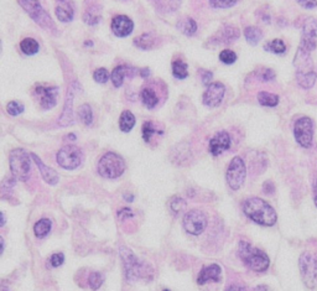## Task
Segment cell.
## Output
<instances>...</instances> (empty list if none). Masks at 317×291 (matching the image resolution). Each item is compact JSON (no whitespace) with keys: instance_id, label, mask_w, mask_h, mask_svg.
I'll return each mask as SVG.
<instances>
[{"instance_id":"35","label":"cell","mask_w":317,"mask_h":291,"mask_svg":"<svg viewBox=\"0 0 317 291\" xmlns=\"http://www.w3.org/2000/svg\"><path fill=\"white\" fill-rule=\"evenodd\" d=\"M187 64H185L181 60H178L172 64V75L179 79H185L188 76Z\"/></svg>"},{"instance_id":"30","label":"cell","mask_w":317,"mask_h":291,"mask_svg":"<svg viewBox=\"0 0 317 291\" xmlns=\"http://www.w3.org/2000/svg\"><path fill=\"white\" fill-rule=\"evenodd\" d=\"M178 27L182 34H185V35H187V36H192L193 34H196V31H197L196 21L191 18H185V19L180 20Z\"/></svg>"},{"instance_id":"17","label":"cell","mask_w":317,"mask_h":291,"mask_svg":"<svg viewBox=\"0 0 317 291\" xmlns=\"http://www.w3.org/2000/svg\"><path fill=\"white\" fill-rule=\"evenodd\" d=\"M134 30L133 20L125 15H117L112 20V31L118 38H127Z\"/></svg>"},{"instance_id":"9","label":"cell","mask_w":317,"mask_h":291,"mask_svg":"<svg viewBox=\"0 0 317 291\" xmlns=\"http://www.w3.org/2000/svg\"><path fill=\"white\" fill-rule=\"evenodd\" d=\"M245 178H247V167H245L244 161L239 156H236L230 161L227 173H225L228 186L233 191H238L244 184Z\"/></svg>"},{"instance_id":"41","label":"cell","mask_w":317,"mask_h":291,"mask_svg":"<svg viewBox=\"0 0 317 291\" xmlns=\"http://www.w3.org/2000/svg\"><path fill=\"white\" fill-rule=\"evenodd\" d=\"M7 112L13 117L19 115V114H21L22 112H24V105H22L21 103H19V102L11 101L7 105Z\"/></svg>"},{"instance_id":"56","label":"cell","mask_w":317,"mask_h":291,"mask_svg":"<svg viewBox=\"0 0 317 291\" xmlns=\"http://www.w3.org/2000/svg\"><path fill=\"white\" fill-rule=\"evenodd\" d=\"M59 2H65V0H59Z\"/></svg>"},{"instance_id":"26","label":"cell","mask_w":317,"mask_h":291,"mask_svg":"<svg viewBox=\"0 0 317 291\" xmlns=\"http://www.w3.org/2000/svg\"><path fill=\"white\" fill-rule=\"evenodd\" d=\"M141 101L142 103H144V105L147 108H149V109H153V108L156 107V104L159 103V98L158 96H156L155 91L153 90V88L150 87H145L142 88L141 91Z\"/></svg>"},{"instance_id":"47","label":"cell","mask_w":317,"mask_h":291,"mask_svg":"<svg viewBox=\"0 0 317 291\" xmlns=\"http://www.w3.org/2000/svg\"><path fill=\"white\" fill-rule=\"evenodd\" d=\"M298 3L305 9H315L317 7V0H298Z\"/></svg>"},{"instance_id":"19","label":"cell","mask_w":317,"mask_h":291,"mask_svg":"<svg viewBox=\"0 0 317 291\" xmlns=\"http://www.w3.org/2000/svg\"><path fill=\"white\" fill-rule=\"evenodd\" d=\"M294 66L296 68V73H307L313 71V62L311 60V52L299 47L296 52Z\"/></svg>"},{"instance_id":"52","label":"cell","mask_w":317,"mask_h":291,"mask_svg":"<svg viewBox=\"0 0 317 291\" xmlns=\"http://www.w3.org/2000/svg\"><path fill=\"white\" fill-rule=\"evenodd\" d=\"M124 197H125V201H128V202H133V196H131V195H129V196L125 195Z\"/></svg>"},{"instance_id":"24","label":"cell","mask_w":317,"mask_h":291,"mask_svg":"<svg viewBox=\"0 0 317 291\" xmlns=\"http://www.w3.org/2000/svg\"><path fill=\"white\" fill-rule=\"evenodd\" d=\"M83 20L88 25H97L101 21V10L98 5L91 4L90 8H85L83 13Z\"/></svg>"},{"instance_id":"48","label":"cell","mask_w":317,"mask_h":291,"mask_svg":"<svg viewBox=\"0 0 317 291\" xmlns=\"http://www.w3.org/2000/svg\"><path fill=\"white\" fill-rule=\"evenodd\" d=\"M133 216H134L133 211H131L130 208H122V210L118 212V217L122 219V221H124V219H128V218H131Z\"/></svg>"},{"instance_id":"2","label":"cell","mask_w":317,"mask_h":291,"mask_svg":"<svg viewBox=\"0 0 317 291\" xmlns=\"http://www.w3.org/2000/svg\"><path fill=\"white\" fill-rule=\"evenodd\" d=\"M238 254L245 267L254 270V272H265L270 265L269 256L267 255V253L253 247L252 244L247 243V242L239 243Z\"/></svg>"},{"instance_id":"13","label":"cell","mask_w":317,"mask_h":291,"mask_svg":"<svg viewBox=\"0 0 317 291\" xmlns=\"http://www.w3.org/2000/svg\"><path fill=\"white\" fill-rule=\"evenodd\" d=\"M78 84L77 82H73L72 84L68 87L67 96H66L64 112H62L61 117L59 119V124L61 127H70V125L75 124V117H73V99H75V92L78 90Z\"/></svg>"},{"instance_id":"22","label":"cell","mask_w":317,"mask_h":291,"mask_svg":"<svg viewBox=\"0 0 317 291\" xmlns=\"http://www.w3.org/2000/svg\"><path fill=\"white\" fill-rule=\"evenodd\" d=\"M56 16L60 21L62 22H68L72 21L73 15H75V11H73L72 5L68 3V0H65V2H60V5H57L56 10Z\"/></svg>"},{"instance_id":"7","label":"cell","mask_w":317,"mask_h":291,"mask_svg":"<svg viewBox=\"0 0 317 291\" xmlns=\"http://www.w3.org/2000/svg\"><path fill=\"white\" fill-rule=\"evenodd\" d=\"M300 273L302 280L308 289L317 287V254L305 252L301 254L299 260Z\"/></svg>"},{"instance_id":"44","label":"cell","mask_w":317,"mask_h":291,"mask_svg":"<svg viewBox=\"0 0 317 291\" xmlns=\"http://www.w3.org/2000/svg\"><path fill=\"white\" fill-rule=\"evenodd\" d=\"M93 78L94 81L98 82V83H105V82L109 79V73H108V71L105 70V68H98V70H96V72L93 73Z\"/></svg>"},{"instance_id":"12","label":"cell","mask_w":317,"mask_h":291,"mask_svg":"<svg viewBox=\"0 0 317 291\" xmlns=\"http://www.w3.org/2000/svg\"><path fill=\"white\" fill-rule=\"evenodd\" d=\"M317 45V20L313 18H308L306 21L304 22V27H302V36L300 46L304 50L312 52L316 48Z\"/></svg>"},{"instance_id":"11","label":"cell","mask_w":317,"mask_h":291,"mask_svg":"<svg viewBox=\"0 0 317 291\" xmlns=\"http://www.w3.org/2000/svg\"><path fill=\"white\" fill-rule=\"evenodd\" d=\"M207 217L199 210L188 211L184 217V221H182L185 230L192 236L202 235L207 228Z\"/></svg>"},{"instance_id":"4","label":"cell","mask_w":317,"mask_h":291,"mask_svg":"<svg viewBox=\"0 0 317 291\" xmlns=\"http://www.w3.org/2000/svg\"><path fill=\"white\" fill-rule=\"evenodd\" d=\"M31 154L24 149H14L10 153L9 165L13 179L16 181H27L31 173Z\"/></svg>"},{"instance_id":"8","label":"cell","mask_w":317,"mask_h":291,"mask_svg":"<svg viewBox=\"0 0 317 291\" xmlns=\"http://www.w3.org/2000/svg\"><path fill=\"white\" fill-rule=\"evenodd\" d=\"M57 164L65 170H75L79 167L83 162L84 155L79 148L75 145H67L60 149L57 153Z\"/></svg>"},{"instance_id":"29","label":"cell","mask_w":317,"mask_h":291,"mask_svg":"<svg viewBox=\"0 0 317 291\" xmlns=\"http://www.w3.org/2000/svg\"><path fill=\"white\" fill-rule=\"evenodd\" d=\"M20 48H21V51L25 53V55L31 56L39 52L40 46H39V42L36 41L35 39L26 38L20 42Z\"/></svg>"},{"instance_id":"28","label":"cell","mask_w":317,"mask_h":291,"mask_svg":"<svg viewBox=\"0 0 317 291\" xmlns=\"http://www.w3.org/2000/svg\"><path fill=\"white\" fill-rule=\"evenodd\" d=\"M135 125V117L130 110H124L122 113L121 118H119V128H121L122 132L129 133L131 129Z\"/></svg>"},{"instance_id":"54","label":"cell","mask_w":317,"mask_h":291,"mask_svg":"<svg viewBox=\"0 0 317 291\" xmlns=\"http://www.w3.org/2000/svg\"><path fill=\"white\" fill-rule=\"evenodd\" d=\"M4 248H5V243H4V239L2 238V254L4 252Z\"/></svg>"},{"instance_id":"25","label":"cell","mask_w":317,"mask_h":291,"mask_svg":"<svg viewBox=\"0 0 317 291\" xmlns=\"http://www.w3.org/2000/svg\"><path fill=\"white\" fill-rule=\"evenodd\" d=\"M317 75L315 71H311L307 73H296V81L298 84L304 90H311L316 83Z\"/></svg>"},{"instance_id":"38","label":"cell","mask_w":317,"mask_h":291,"mask_svg":"<svg viewBox=\"0 0 317 291\" xmlns=\"http://www.w3.org/2000/svg\"><path fill=\"white\" fill-rule=\"evenodd\" d=\"M103 282H104V276L101 273H92L88 278V284H90L92 290H98L103 285Z\"/></svg>"},{"instance_id":"15","label":"cell","mask_w":317,"mask_h":291,"mask_svg":"<svg viewBox=\"0 0 317 291\" xmlns=\"http://www.w3.org/2000/svg\"><path fill=\"white\" fill-rule=\"evenodd\" d=\"M35 94L39 98V103L42 109H52L57 103V96H59V88L57 87H44L39 85L36 87Z\"/></svg>"},{"instance_id":"53","label":"cell","mask_w":317,"mask_h":291,"mask_svg":"<svg viewBox=\"0 0 317 291\" xmlns=\"http://www.w3.org/2000/svg\"><path fill=\"white\" fill-rule=\"evenodd\" d=\"M4 224H5V215H4V213H2V227Z\"/></svg>"},{"instance_id":"43","label":"cell","mask_w":317,"mask_h":291,"mask_svg":"<svg viewBox=\"0 0 317 291\" xmlns=\"http://www.w3.org/2000/svg\"><path fill=\"white\" fill-rule=\"evenodd\" d=\"M155 128H154V124L151 122H145L144 124H142V139H144L145 141H149L151 139V136L154 135V133H155Z\"/></svg>"},{"instance_id":"45","label":"cell","mask_w":317,"mask_h":291,"mask_svg":"<svg viewBox=\"0 0 317 291\" xmlns=\"http://www.w3.org/2000/svg\"><path fill=\"white\" fill-rule=\"evenodd\" d=\"M259 78L264 82H269L273 81L275 78V72L270 68H263V70L259 72Z\"/></svg>"},{"instance_id":"49","label":"cell","mask_w":317,"mask_h":291,"mask_svg":"<svg viewBox=\"0 0 317 291\" xmlns=\"http://www.w3.org/2000/svg\"><path fill=\"white\" fill-rule=\"evenodd\" d=\"M202 73V82H204V84L208 85V83L211 82V79H212V72H210V71H201Z\"/></svg>"},{"instance_id":"55","label":"cell","mask_w":317,"mask_h":291,"mask_svg":"<svg viewBox=\"0 0 317 291\" xmlns=\"http://www.w3.org/2000/svg\"><path fill=\"white\" fill-rule=\"evenodd\" d=\"M256 290H268V287H265V286H258V287H256Z\"/></svg>"},{"instance_id":"18","label":"cell","mask_w":317,"mask_h":291,"mask_svg":"<svg viewBox=\"0 0 317 291\" xmlns=\"http://www.w3.org/2000/svg\"><path fill=\"white\" fill-rule=\"evenodd\" d=\"M222 279V268L218 264L204 267L198 274L197 282L198 285H205L207 282H218Z\"/></svg>"},{"instance_id":"21","label":"cell","mask_w":317,"mask_h":291,"mask_svg":"<svg viewBox=\"0 0 317 291\" xmlns=\"http://www.w3.org/2000/svg\"><path fill=\"white\" fill-rule=\"evenodd\" d=\"M241 33L237 27L232 26V25H225V26L217 34L218 38V44H232L237 39H239Z\"/></svg>"},{"instance_id":"36","label":"cell","mask_w":317,"mask_h":291,"mask_svg":"<svg viewBox=\"0 0 317 291\" xmlns=\"http://www.w3.org/2000/svg\"><path fill=\"white\" fill-rule=\"evenodd\" d=\"M78 117L84 125H91L93 123L92 108L88 104H82L78 109Z\"/></svg>"},{"instance_id":"46","label":"cell","mask_w":317,"mask_h":291,"mask_svg":"<svg viewBox=\"0 0 317 291\" xmlns=\"http://www.w3.org/2000/svg\"><path fill=\"white\" fill-rule=\"evenodd\" d=\"M64 261H65V255L62 253L53 254V255L50 258V264H51V267H53V268H59L60 265L64 264Z\"/></svg>"},{"instance_id":"5","label":"cell","mask_w":317,"mask_h":291,"mask_svg":"<svg viewBox=\"0 0 317 291\" xmlns=\"http://www.w3.org/2000/svg\"><path fill=\"white\" fill-rule=\"evenodd\" d=\"M119 252H121L128 281H136L141 279L142 276H148L149 268L142 261H140L139 258H136V255L131 250L125 247H122Z\"/></svg>"},{"instance_id":"14","label":"cell","mask_w":317,"mask_h":291,"mask_svg":"<svg viewBox=\"0 0 317 291\" xmlns=\"http://www.w3.org/2000/svg\"><path fill=\"white\" fill-rule=\"evenodd\" d=\"M225 93V87L221 82H213V83L207 85V90L202 97V102L205 105L210 108L218 107L223 101Z\"/></svg>"},{"instance_id":"6","label":"cell","mask_w":317,"mask_h":291,"mask_svg":"<svg viewBox=\"0 0 317 291\" xmlns=\"http://www.w3.org/2000/svg\"><path fill=\"white\" fill-rule=\"evenodd\" d=\"M125 162L116 153H107L98 162V172L104 179H118L124 173Z\"/></svg>"},{"instance_id":"42","label":"cell","mask_w":317,"mask_h":291,"mask_svg":"<svg viewBox=\"0 0 317 291\" xmlns=\"http://www.w3.org/2000/svg\"><path fill=\"white\" fill-rule=\"evenodd\" d=\"M170 207H171V210L174 211V212L179 213V212H181V211L184 210L185 207H186V202H185L184 198L178 197V196H176V197L171 198Z\"/></svg>"},{"instance_id":"27","label":"cell","mask_w":317,"mask_h":291,"mask_svg":"<svg viewBox=\"0 0 317 291\" xmlns=\"http://www.w3.org/2000/svg\"><path fill=\"white\" fill-rule=\"evenodd\" d=\"M134 45L136 47L141 48V50L148 51L155 47L156 39L151 34H142V35L138 36V38L134 40Z\"/></svg>"},{"instance_id":"40","label":"cell","mask_w":317,"mask_h":291,"mask_svg":"<svg viewBox=\"0 0 317 291\" xmlns=\"http://www.w3.org/2000/svg\"><path fill=\"white\" fill-rule=\"evenodd\" d=\"M219 60L225 65H232L237 61V53L232 50H223L219 53Z\"/></svg>"},{"instance_id":"16","label":"cell","mask_w":317,"mask_h":291,"mask_svg":"<svg viewBox=\"0 0 317 291\" xmlns=\"http://www.w3.org/2000/svg\"><path fill=\"white\" fill-rule=\"evenodd\" d=\"M232 144V139L227 132H219L210 140V151L213 156H218L228 150Z\"/></svg>"},{"instance_id":"39","label":"cell","mask_w":317,"mask_h":291,"mask_svg":"<svg viewBox=\"0 0 317 291\" xmlns=\"http://www.w3.org/2000/svg\"><path fill=\"white\" fill-rule=\"evenodd\" d=\"M238 3V0H210V4L216 9H228Z\"/></svg>"},{"instance_id":"1","label":"cell","mask_w":317,"mask_h":291,"mask_svg":"<svg viewBox=\"0 0 317 291\" xmlns=\"http://www.w3.org/2000/svg\"><path fill=\"white\" fill-rule=\"evenodd\" d=\"M243 212L253 222L265 225V227H271L278 221L275 210L267 201L259 197H249L245 199L243 203Z\"/></svg>"},{"instance_id":"23","label":"cell","mask_w":317,"mask_h":291,"mask_svg":"<svg viewBox=\"0 0 317 291\" xmlns=\"http://www.w3.org/2000/svg\"><path fill=\"white\" fill-rule=\"evenodd\" d=\"M125 76L133 77L134 76V70H131V68H128L127 66H118V67L114 68L112 75H110V79H112L114 87L116 88L122 87L123 82H124Z\"/></svg>"},{"instance_id":"50","label":"cell","mask_w":317,"mask_h":291,"mask_svg":"<svg viewBox=\"0 0 317 291\" xmlns=\"http://www.w3.org/2000/svg\"><path fill=\"white\" fill-rule=\"evenodd\" d=\"M139 75H140V77H142V78H148V77L150 76L149 68H142V70H140Z\"/></svg>"},{"instance_id":"33","label":"cell","mask_w":317,"mask_h":291,"mask_svg":"<svg viewBox=\"0 0 317 291\" xmlns=\"http://www.w3.org/2000/svg\"><path fill=\"white\" fill-rule=\"evenodd\" d=\"M258 102L264 107H276L279 104V97L269 92H259Z\"/></svg>"},{"instance_id":"10","label":"cell","mask_w":317,"mask_h":291,"mask_svg":"<svg viewBox=\"0 0 317 291\" xmlns=\"http://www.w3.org/2000/svg\"><path fill=\"white\" fill-rule=\"evenodd\" d=\"M294 135L296 141L305 149L311 148L313 141V123L308 117H301L294 124Z\"/></svg>"},{"instance_id":"37","label":"cell","mask_w":317,"mask_h":291,"mask_svg":"<svg viewBox=\"0 0 317 291\" xmlns=\"http://www.w3.org/2000/svg\"><path fill=\"white\" fill-rule=\"evenodd\" d=\"M158 9L162 11H175L180 7L181 0H154Z\"/></svg>"},{"instance_id":"51","label":"cell","mask_w":317,"mask_h":291,"mask_svg":"<svg viewBox=\"0 0 317 291\" xmlns=\"http://www.w3.org/2000/svg\"><path fill=\"white\" fill-rule=\"evenodd\" d=\"M313 201H315V205L317 207V179L315 181V186H313Z\"/></svg>"},{"instance_id":"34","label":"cell","mask_w":317,"mask_h":291,"mask_svg":"<svg viewBox=\"0 0 317 291\" xmlns=\"http://www.w3.org/2000/svg\"><path fill=\"white\" fill-rule=\"evenodd\" d=\"M264 48L265 51L276 53V55H281V53H284L285 51H286V45H285V42L282 41V40L275 39L273 40V41L267 42V44L264 45Z\"/></svg>"},{"instance_id":"32","label":"cell","mask_w":317,"mask_h":291,"mask_svg":"<svg viewBox=\"0 0 317 291\" xmlns=\"http://www.w3.org/2000/svg\"><path fill=\"white\" fill-rule=\"evenodd\" d=\"M244 36L250 45L255 46V45H258L259 41L263 39V33L261 28L255 26H249L244 30Z\"/></svg>"},{"instance_id":"31","label":"cell","mask_w":317,"mask_h":291,"mask_svg":"<svg viewBox=\"0 0 317 291\" xmlns=\"http://www.w3.org/2000/svg\"><path fill=\"white\" fill-rule=\"evenodd\" d=\"M51 227H52V223H51L50 219L42 218L36 222L35 227H34V232H35V236L38 238H44V237H46L50 233Z\"/></svg>"},{"instance_id":"3","label":"cell","mask_w":317,"mask_h":291,"mask_svg":"<svg viewBox=\"0 0 317 291\" xmlns=\"http://www.w3.org/2000/svg\"><path fill=\"white\" fill-rule=\"evenodd\" d=\"M19 5L25 10V13L30 16L39 26H41L44 30L48 31V33L57 34L56 24L51 16L48 15L47 11L42 8L39 0H18Z\"/></svg>"},{"instance_id":"20","label":"cell","mask_w":317,"mask_h":291,"mask_svg":"<svg viewBox=\"0 0 317 291\" xmlns=\"http://www.w3.org/2000/svg\"><path fill=\"white\" fill-rule=\"evenodd\" d=\"M31 158H33L34 162L36 164V166L39 167V171L40 173H41L42 179L45 180V182H47L48 185H56L57 182H59V175H57V172L53 169H51V167L46 166V165L42 162V160L39 158L38 155H35V154H31Z\"/></svg>"}]
</instances>
